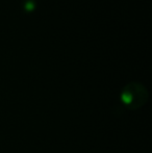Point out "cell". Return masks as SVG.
Here are the masks:
<instances>
[{
  "label": "cell",
  "mask_w": 152,
  "mask_h": 153,
  "mask_svg": "<svg viewBox=\"0 0 152 153\" xmlns=\"http://www.w3.org/2000/svg\"><path fill=\"white\" fill-rule=\"evenodd\" d=\"M149 98L147 88L140 82H129L122 89L120 99L129 109H139L144 106Z\"/></svg>",
  "instance_id": "obj_1"
},
{
  "label": "cell",
  "mask_w": 152,
  "mask_h": 153,
  "mask_svg": "<svg viewBox=\"0 0 152 153\" xmlns=\"http://www.w3.org/2000/svg\"><path fill=\"white\" fill-rule=\"evenodd\" d=\"M36 4L37 3H36L35 0H24V2H23V8L27 13L33 12L36 8Z\"/></svg>",
  "instance_id": "obj_2"
}]
</instances>
